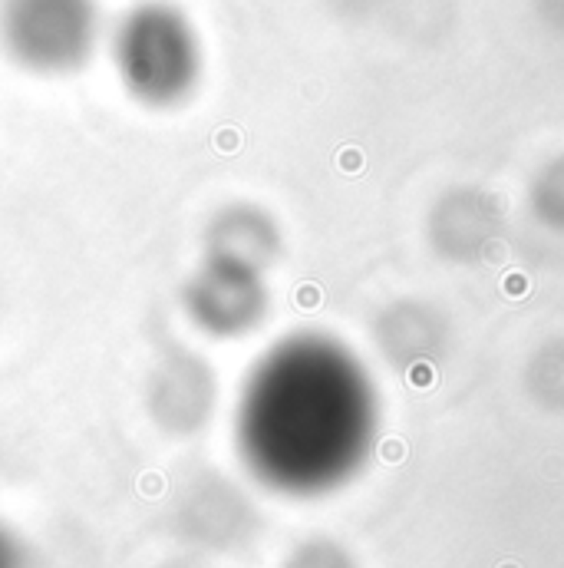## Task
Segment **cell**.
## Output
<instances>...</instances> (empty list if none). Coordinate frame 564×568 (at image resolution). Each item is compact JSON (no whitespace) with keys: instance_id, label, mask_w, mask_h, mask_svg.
I'll return each instance as SVG.
<instances>
[{"instance_id":"cell-1","label":"cell","mask_w":564,"mask_h":568,"mask_svg":"<svg viewBox=\"0 0 564 568\" xmlns=\"http://www.w3.org/2000/svg\"><path fill=\"white\" fill-rule=\"evenodd\" d=\"M369 400L357 367L327 340L287 337L261 357L235 404L244 470L274 492L314 496L357 470Z\"/></svg>"},{"instance_id":"cell-2","label":"cell","mask_w":564,"mask_h":568,"mask_svg":"<svg viewBox=\"0 0 564 568\" xmlns=\"http://www.w3.org/2000/svg\"><path fill=\"white\" fill-rule=\"evenodd\" d=\"M106 50L122 93L142 110H178L205 77L202 33L175 0L132 4L106 33Z\"/></svg>"},{"instance_id":"cell-3","label":"cell","mask_w":564,"mask_h":568,"mask_svg":"<svg viewBox=\"0 0 564 568\" xmlns=\"http://www.w3.org/2000/svg\"><path fill=\"white\" fill-rule=\"evenodd\" d=\"M103 37L99 0H0V50L30 77L86 70Z\"/></svg>"},{"instance_id":"cell-4","label":"cell","mask_w":564,"mask_h":568,"mask_svg":"<svg viewBox=\"0 0 564 568\" xmlns=\"http://www.w3.org/2000/svg\"><path fill=\"white\" fill-rule=\"evenodd\" d=\"M182 311L188 324L211 340L244 337L264 321L268 288L261 271L205 258L182 284Z\"/></svg>"},{"instance_id":"cell-5","label":"cell","mask_w":564,"mask_h":568,"mask_svg":"<svg viewBox=\"0 0 564 568\" xmlns=\"http://www.w3.org/2000/svg\"><path fill=\"white\" fill-rule=\"evenodd\" d=\"M202 254L264 271L277 254V225L264 208L251 202L221 205L202 231Z\"/></svg>"},{"instance_id":"cell-6","label":"cell","mask_w":564,"mask_h":568,"mask_svg":"<svg viewBox=\"0 0 564 568\" xmlns=\"http://www.w3.org/2000/svg\"><path fill=\"white\" fill-rule=\"evenodd\" d=\"M215 400V377L208 363L188 350L169 354L152 377V404L155 416L162 423H172L178 430L202 423V413Z\"/></svg>"},{"instance_id":"cell-7","label":"cell","mask_w":564,"mask_h":568,"mask_svg":"<svg viewBox=\"0 0 564 568\" xmlns=\"http://www.w3.org/2000/svg\"><path fill=\"white\" fill-rule=\"evenodd\" d=\"M0 568H27V548L4 522H0Z\"/></svg>"}]
</instances>
